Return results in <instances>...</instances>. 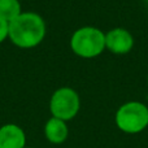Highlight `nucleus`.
Listing matches in <instances>:
<instances>
[{"label":"nucleus","instance_id":"obj_1","mask_svg":"<svg viewBox=\"0 0 148 148\" xmlns=\"http://www.w3.org/2000/svg\"><path fill=\"white\" fill-rule=\"evenodd\" d=\"M44 36L46 22L38 13L22 12L9 22L8 38L20 48H34L44 40Z\"/></svg>","mask_w":148,"mask_h":148},{"label":"nucleus","instance_id":"obj_2","mask_svg":"<svg viewBox=\"0 0 148 148\" xmlns=\"http://www.w3.org/2000/svg\"><path fill=\"white\" fill-rule=\"evenodd\" d=\"M70 48L82 59H94L105 49V34L94 26H83L73 33Z\"/></svg>","mask_w":148,"mask_h":148},{"label":"nucleus","instance_id":"obj_3","mask_svg":"<svg viewBox=\"0 0 148 148\" xmlns=\"http://www.w3.org/2000/svg\"><path fill=\"white\" fill-rule=\"evenodd\" d=\"M116 125L126 134H139L148 126V107L140 101H127L116 112Z\"/></svg>","mask_w":148,"mask_h":148},{"label":"nucleus","instance_id":"obj_4","mask_svg":"<svg viewBox=\"0 0 148 148\" xmlns=\"http://www.w3.org/2000/svg\"><path fill=\"white\" fill-rule=\"evenodd\" d=\"M81 108V99L72 87H60L52 94L49 100V112L52 117L62 121H70L78 114Z\"/></svg>","mask_w":148,"mask_h":148},{"label":"nucleus","instance_id":"obj_5","mask_svg":"<svg viewBox=\"0 0 148 148\" xmlns=\"http://www.w3.org/2000/svg\"><path fill=\"white\" fill-rule=\"evenodd\" d=\"M134 38L129 30L116 27L105 34V48L114 55H126L133 49Z\"/></svg>","mask_w":148,"mask_h":148},{"label":"nucleus","instance_id":"obj_6","mask_svg":"<svg viewBox=\"0 0 148 148\" xmlns=\"http://www.w3.org/2000/svg\"><path fill=\"white\" fill-rule=\"evenodd\" d=\"M26 134L18 125L7 123L0 127V148H25Z\"/></svg>","mask_w":148,"mask_h":148},{"label":"nucleus","instance_id":"obj_7","mask_svg":"<svg viewBox=\"0 0 148 148\" xmlns=\"http://www.w3.org/2000/svg\"><path fill=\"white\" fill-rule=\"evenodd\" d=\"M44 135L47 140L52 144L64 143L69 135V129H68L66 122L56 117L49 118L44 126Z\"/></svg>","mask_w":148,"mask_h":148},{"label":"nucleus","instance_id":"obj_8","mask_svg":"<svg viewBox=\"0 0 148 148\" xmlns=\"http://www.w3.org/2000/svg\"><path fill=\"white\" fill-rule=\"evenodd\" d=\"M22 13L20 0H0V17L10 22Z\"/></svg>","mask_w":148,"mask_h":148},{"label":"nucleus","instance_id":"obj_9","mask_svg":"<svg viewBox=\"0 0 148 148\" xmlns=\"http://www.w3.org/2000/svg\"><path fill=\"white\" fill-rule=\"evenodd\" d=\"M8 34H9V22L0 17V43H3L8 38Z\"/></svg>","mask_w":148,"mask_h":148},{"label":"nucleus","instance_id":"obj_10","mask_svg":"<svg viewBox=\"0 0 148 148\" xmlns=\"http://www.w3.org/2000/svg\"><path fill=\"white\" fill-rule=\"evenodd\" d=\"M25 148H33V147H25Z\"/></svg>","mask_w":148,"mask_h":148},{"label":"nucleus","instance_id":"obj_11","mask_svg":"<svg viewBox=\"0 0 148 148\" xmlns=\"http://www.w3.org/2000/svg\"><path fill=\"white\" fill-rule=\"evenodd\" d=\"M146 1H148V0H146Z\"/></svg>","mask_w":148,"mask_h":148}]
</instances>
